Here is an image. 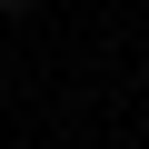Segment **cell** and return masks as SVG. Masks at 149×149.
<instances>
[{"instance_id": "1", "label": "cell", "mask_w": 149, "mask_h": 149, "mask_svg": "<svg viewBox=\"0 0 149 149\" xmlns=\"http://www.w3.org/2000/svg\"><path fill=\"white\" fill-rule=\"evenodd\" d=\"M0 10H30V0H0Z\"/></svg>"}]
</instances>
